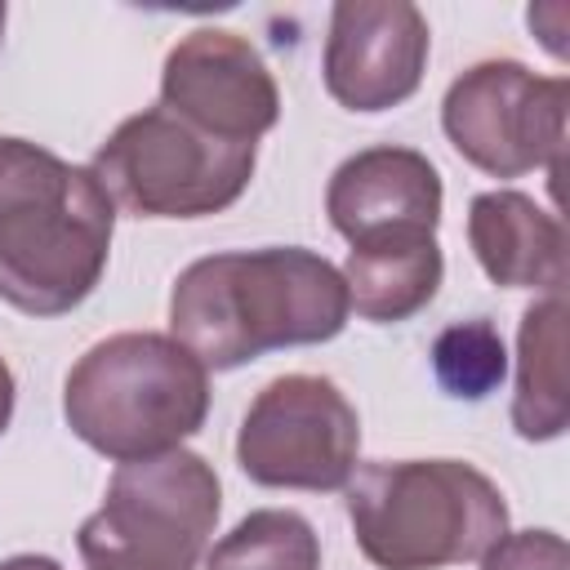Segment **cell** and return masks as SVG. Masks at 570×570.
<instances>
[{
  "instance_id": "obj_9",
  "label": "cell",
  "mask_w": 570,
  "mask_h": 570,
  "mask_svg": "<svg viewBox=\"0 0 570 570\" xmlns=\"http://www.w3.org/2000/svg\"><path fill=\"white\" fill-rule=\"evenodd\" d=\"M160 107L223 142L258 147V138L281 120V89L263 53L240 31L196 27L165 53Z\"/></svg>"
},
{
  "instance_id": "obj_20",
  "label": "cell",
  "mask_w": 570,
  "mask_h": 570,
  "mask_svg": "<svg viewBox=\"0 0 570 570\" xmlns=\"http://www.w3.org/2000/svg\"><path fill=\"white\" fill-rule=\"evenodd\" d=\"M4 18H9V9H4V0H0V36H4Z\"/></svg>"
},
{
  "instance_id": "obj_8",
  "label": "cell",
  "mask_w": 570,
  "mask_h": 570,
  "mask_svg": "<svg viewBox=\"0 0 570 570\" xmlns=\"http://www.w3.org/2000/svg\"><path fill=\"white\" fill-rule=\"evenodd\" d=\"M361 419L325 374H281L254 392L236 432V463L267 490H343L356 472Z\"/></svg>"
},
{
  "instance_id": "obj_18",
  "label": "cell",
  "mask_w": 570,
  "mask_h": 570,
  "mask_svg": "<svg viewBox=\"0 0 570 570\" xmlns=\"http://www.w3.org/2000/svg\"><path fill=\"white\" fill-rule=\"evenodd\" d=\"M13 401H18V383H13L9 361L0 356V436H4V432H9V423H13Z\"/></svg>"
},
{
  "instance_id": "obj_16",
  "label": "cell",
  "mask_w": 570,
  "mask_h": 570,
  "mask_svg": "<svg viewBox=\"0 0 570 570\" xmlns=\"http://www.w3.org/2000/svg\"><path fill=\"white\" fill-rule=\"evenodd\" d=\"M432 374L454 401H485L508 374V347L494 321H454L432 338Z\"/></svg>"
},
{
  "instance_id": "obj_13",
  "label": "cell",
  "mask_w": 570,
  "mask_h": 570,
  "mask_svg": "<svg viewBox=\"0 0 570 570\" xmlns=\"http://www.w3.org/2000/svg\"><path fill=\"white\" fill-rule=\"evenodd\" d=\"M338 276L347 285V307L361 321L396 325L419 316L436 298L445 281V254L436 245V232L392 227V232L352 240Z\"/></svg>"
},
{
  "instance_id": "obj_12",
  "label": "cell",
  "mask_w": 570,
  "mask_h": 570,
  "mask_svg": "<svg viewBox=\"0 0 570 570\" xmlns=\"http://www.w3.org/2000/svg\"><path fill=\"white\" fill-rule=\"evenodd\" d=\"M468 245L503 289H566V227L534 196L494 187L468 205Z\"/></svg>"
},
{
  "instance_id": "obj_4",
  "label": "cell",
  "mask_w": 570,
  "mask_h": 570,
  "mask_svg": "<svg viewBox=\"0 0 570 570\" xmlns=\"http://www.w3.org/2000/svg\"><path fill=\"white\" fill-rule=\"evenodd\" d=\"M209 370L156 330L98 338L62 379L67 428L111 463L156 459L205 428Z\"/></svg>"
},
{
  "instance_id": "obj_15",
  "label": "cell",
  "mask_w": 570,
  "mask_h": 570,
  "mask_svg": "<svg viewBox=\"0 0 570 570\" xmlns=\"http://www.w3.org/2000/svg\"><path fill=\"white\" fill-rule=\"evenodd\" d=\"M205 570H321V539L294 508H258L209 543Z\"/></svg>"
},
{
  "instance_id": "obj_10",
  "label": "cell",
  "mask_w": 570,
  "mask_h": 570,
  "mask_svg": "<svg viewBox=\"0 0 570 570\" xmlns=\"http://www.w3.org/2000/svg\"><path fill=\"white\" fill-rule=\"evenodd\" d=\"M432 31L410 0H338L321 53L325 94L347 111H387L419 94Z\"/></svg>"
},
{
  "instance_id": "obj_2",
  "label": "cell",
  "mask_w": 570,
  "mask_h": 570,
  "mask_svg": "<svg viewBox=\"0 0 570 570\" xmlns=\"http://www.w3.org/2000/svg\"><path fill=\"white\" fill-rule=\"evenodd\" d=\"M116 205L89 165L0 138V298L27 316L80 307L111 254Z\"/></svg>"
},
{
  "instance_id": "obj_19",
  "label": "cell",
  "mask_w": 570,
  "mask_h": 570,
  "mask_svg": "<svg viewBox=\"0 0 570 570\" xmlns=\"http://www.w3.org/2000/svg\"><path fill=\"white\" fill-rule=\"evenodd\" d=\"M0 570H62V566L45 552H18V557H4Z\"/></svg>"
},
{
  "instance_id": "obj_1",
  "label": "cell",
  "mask_w": 570,
  "mask_h": 570,
  "mask_svg": "<svg viewBox=\"0 0 570 570\" xmlns=\"http://www.w3.org/2000/svg\"><path fill=\"white\" fill-rule=\"evenodd\" d=\"M347 316L338 267L303 245L205 254L169 289V334L205 370H240L281 347L330 343Z\"/></svg>"
},
{
  "instance_id": "obj_11",
  "label": "cell",
  "mask_w": 570,
  "mask_h": 570,
  "mask_svg": "<svg viewBox=\"0 0 570 570\" xmlns=\"http://www.w3.org/2000/svg\"><path fill=\"white\" fill-rule=\"evenodd\" d=\"M441 205H445V187L436 165L423 151L396 147V142H379L347 156L325 187L330 227L347 245L392 227L436 232Z\"/></svg>"
},
{
  "instance_id": "obj_6",
  "label": "cell",
  "mask_w": 570,
  "mask_h": 570,
  "mask_svg": "<svg viewBox=\"0 0 570 570\" xmlns=\"http://www.w3.org/2000/svg\"><path fill=\"white\" fill-rule=\"evenodd\" d=\"M254 160V142H223L156 102L125 116L89 169L111 205L134 218H209L245 196Z\"/></svg>"
},
{
  "instance_id": "obj_5",
  "label": "cell",
  "mask_w": 570,
  "mask_h": 570,
  "mask_svg": "<svg viewBox=\"0 0 570 570\" xmlns=\"http://www.w3.org/2000/svg\"><path fill=\"white\" fill-rule=\"evenodd\" d=\"M223 512V485L205 454L165 450L120 463L102 508L76 530L85 570H200Z\"/></svg>"
},
{
  "instance_id": "obj_7",
  "label": "cell",
  "mask_w": 570,
  "mask_h": 570,
  "mask_svg": "<svg viewBox=\"0 0 570 570\" xmlns=\"http://www.w3.org/2000/svg\"><path fill=\"white\" fill-rule=\"evenodd\" d=\"M570 80L539 76L517 58H485L459 71L441 102L450 147L490 178H521L534 169L561 174Z\"/></svg>"
},
{
  "instance_id": "obj_17",
  "label": "cell",
  "mask_w": 570,
  "mask_h": 570,
  "mask_svg": "<svg viewBox=\"0 0 570 570\" xmlns=\"http://www.w3.org/2000/svg\"><path fill=\"white\" fill-rule=\"evenodd\" d=\"M481 570H570V548L557 530H508L481 552Z\"/></svg>"
},
{
  "instance_id": "obj_3",
  "label": "cell",
  "mask_w": 570,
  "mask_h": 570,
  "mask_svg": "<svg viewBox=\"0 0 570 570\" xmlns=\"http://www.w3.org/2000/svg\"><path fill=\"white\" fill-rule=\"evenodd\" d=\"M356 548L379 570L481 561L508 534L503 490L463 459H374L343 485Z\"/></svg>"
},
{
  "instance_id": "obj_14",
  "label": "cell",
  "mask_w": 570,
  "mask_h": 570,
  "mask_svg": "<svg viewBox=\"0 0 570 570\" xmlns=\"http://www.w3.org/2000/svg\"><path fill=\"white\" fill-rule=\"evenodd\" d=\"M570 423L566 405V289L543 294L521 312L512 428L521 441H552Z\"/></svg>"
}]
</instances>
